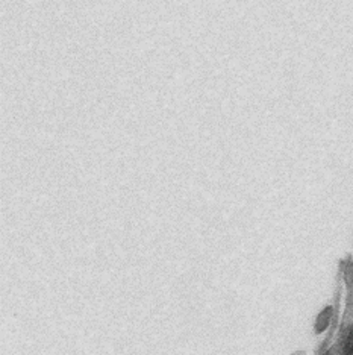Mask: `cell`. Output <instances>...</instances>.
<instances>
[{"label": "cell", "mask_w": 353, "mask_h": 355, "mask_svg": "<svg viewBox=\"0 0 353 355\" xmlns=\"http://www.w3.org/2000/svg\"><path fill=\"white\" fill-rule=\"evenodd\" d=\"M343 355H353V329L349 333L346 343H344V352Z\"/></svg>", "instance_id": "1"}]
</instances>
